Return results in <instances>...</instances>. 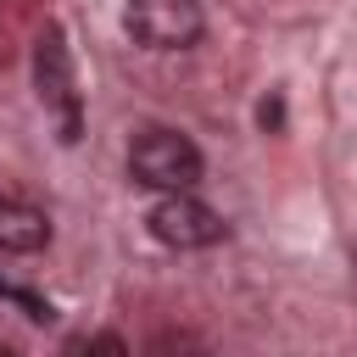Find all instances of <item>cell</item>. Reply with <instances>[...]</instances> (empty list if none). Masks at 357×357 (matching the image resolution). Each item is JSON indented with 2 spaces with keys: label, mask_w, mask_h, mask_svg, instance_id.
<instances>
[{
  "label": "cell",
  "mask_w": 357,
  "mask_h": 357,
  "mask_svg": "<svg viewBox=\"0 0 357 357\" xmlns=\"http://www.w3.org/2000/svg\"><path fill=\"white\" fill-rule=\"evenodd\" d=\"M201 173H206V156H201V145H195L190 134H178V128L151 123V128H139L134 145H128V178L145 184V190H156V195H167V190H195Z\"/></svg>",
  "instance_id": "cell-1"
},
{
  "label": "cell",
  "mask_w": 357,
  "mask_h": 357,
  "mask_svg": "<svg viewBox=\"0 0 357 357\" xmlns=\"http://www.w3.org/2000/svg\"><path fill=\"white\" fill-rule=\"evenodd\" d=\"M33 89L45 100V112L61 128V145L84 139V106H78V78H73V56H67V33L50 22L33 39Z\"/></svg>",
  "instance_id": "cell-2"
},
{
  "label": "cell",
  "mask_w": 357,
  "mask_h": 357,
  "mask_svg": "<svg viewBox=\"0 0 357 357\" xmlns=\"http://www.w3.org/2000/svg\"><path fill=\"white\" fill-rule=\"evenodd\" d=\"M145 229H151V240L167 245V251H206V245H218V240L229 234L223 212H212V206L195 201L190 190H167V195L145 212Z\"/></svg>",
  "instance_id": "cell-3"
},
{
  "label": "cell",
  "mask_w": 357,
  "mask_h": 357,
  "mask_svg": "<svg viewBox=\"0 0 357 357\" xmlns=\"http://www.w3.org/2000/svg\"><path fill=\"white\" fill-rule=\"evenodd\" d=\"M123 28L145 50H190L206 33V11L201 0H128Z\"/></svg>",
  "instance_id": "cell-4"
},
{
  "label": "cell",
  "mask_w": 357,
  "mask_h": 357,
  "mask_svg": "<svg viewBox=\"0 0 357 357\" xmlns=\"http://www.w3.org/2000/svg\"><path fill=\"white\" fill-rule=\"evenodd\" d=\"M50 245V218L28 201H0V251H17V257H33Z\"/></svg>",
  "instance_id": "cell-5"
},
{
  "label": "cell",
  "mask_w": 357,
  "mask_h": 357,
  "mask_svg": "<svg viewBox=\"0 0 357 357\" xmlns=\"http://www.w3.org/2000/svg\"><path fill=\"white\" fill-rule=\"evenodd\" d=\"M0 301H17L33 324H50V318H56V307H50V301H39L33 290H17V284H6V279H0Z\"/></svg>",
  "instance_id": "cell-6"
},
{
  "label": "cell",
  "mask_w": 357,
  "mask_h": 357,
  "mask_svg": "<svg viewBox=\"0 0 357 357\" xmlns=\"http://www.w3.org/2000/svg\"><path fill=\"white\" fill-rule=\"evenodd\" d=\"M257 128H262V134H279V128H284V95H279V89L257 100Z\"/></svg>",
  "instance_id": "cell-7"
},
{
  "label": "cell",
  "mask_w": 357,
  "mask_h": 357,
  "mask_svg": "<svg viewBox=\"0 0 357 357\" xmlns=\"http://www.w3.org/2000/svg\"><path fill=\"white\" fill-rule=\"evenodd\" d=\"M67 351H117V357H123V351H128V340H123V335H73V340H67Z\"/></svg>",
  "instance_id": "cell-8"
}]
</instances>
